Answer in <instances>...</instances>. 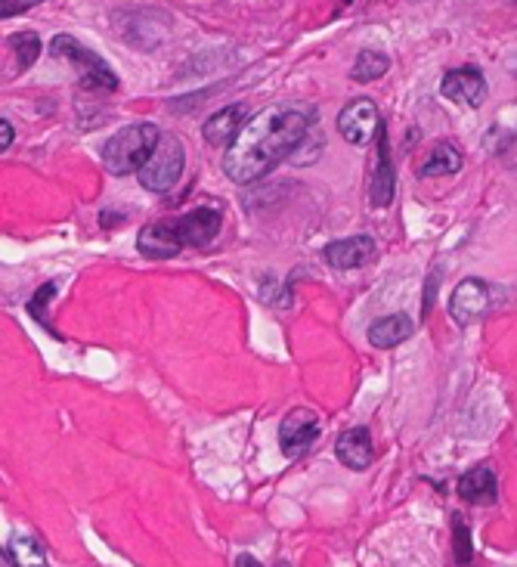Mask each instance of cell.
<instances>
[{"mask_svg":"<svg viewBox=\"0 0 517 567\" xmlns=\"http://www.w3.org/2000/svg\"><path fill=\"white\" fill-rule=\"evenodd\" d=\"M161 140V131L152 121H137L121 128L106 146H103V165L109 174L115 177H127V174H140L143 165L149 162V155L155 152Z\"/></svg>","mask_w":517,"mask_h":567,"instance_id":"3","label":"cell"},{"mask_svg":"<svg viewBox=\"0 0 517 567\" xmlns=\"http://www.w3.org/2000/svg\"><path fill=\"white\" fill-rule=\"evenodd\" d=\"M452 555H456L459 567H468L474 558V543H471V530L462 518L452 521Z\"/></svg>","mask_w":517,"mask_h":567,"instance_id":"20","label":"cell"},{"mask_svg":"<svg viewBox=\"0 0 517 567\" xmlns=\"http://www.w3.org/2000/svg\"><path fill=\"white\" fill-rule=\"evenodd\" d=\"M183 165H186V149H183L180 137L161 134L155 152L149 155V162L140 171V183L149 189V193H168L171 186H177Z\"/></svg>","mask_w":517,"mask_h":567,"instance_id":"5","label":"cell"},{"mask_svg":"<svg viewBox=\"0 0 517 567\" xmlns=\"http://www.w3.org/2000/svg\"><path fill=\"white\" fill-rule=\"evenodd\" d=\"M335 453L341 459L344 468L350 471H366L375 459V447H372V437L366 428H347L341 437H338V444H335Z\"/></svg>","mask_w":517,"mask_h":567,"instance_id":"13","label":"cell"},{"mask_svg":"<svg viewBox=\"0 0 517 567\" xmlns=\"http://www.w3.org/2000/svg\"><path fill=\"white\" fill-rule=\"evenodd\" d=\"M236 567H261V564H257L251 555H239V558H236Z\"/></svg>","mask_w":517,"mask_h":567,"instance_id":"25","label":"cell"},{"mask_svg":"<svg viewBox=\"0 0 517 567\" xmlns=\"http://www.w3.org/2000/svg\"><path fill=\"white\" fill-rule=\"evenodd\" d=\"M10 47H13V53H16V62H19L16 75L25 72L31 62L41 56V41H38L35 31H19V35H10Z\"/></svg>","mask_w":517,"mask_h":567,"instance_id":"19","label":"cell"},{"mask_svg":"<svg viewBox=\"0 0 517 567\" xmlns=\"http://www.w3.org/2000/svg\"><path fill=\"white\" fill-rule=\"evenodd\" d=\"M7 552L13 555L16 567H47V552L35 537H13Z\"/></svg>","mask_w":517,"mask_h":567,"instance_id":"18","label":"cell"},{"mask_svg":"<svg viewBox=\"0 0 517 567\" xmlns=\"http://www.w3.org/2000/svg\"><path fill=\"white\" fill-rule=\"evenodd\" d=\"M50 53L56 59H66L78 69L81 75V84L90 87V90H118V75L106 66L100 53L87 50L84 44H78L72 35H56L50 41Z\"/></svg>","mask_w":517,"mask_h":567,"instance_id":"4","label":"cell"},{"mask_svg":"<svg viewBox=\"0 0 517 567\" xmlns=\"http://www.w3.org/2000/svg\"><path fill=\"white\" fill-rule=\"evenodd\" d=\"M369 202L372 208H387L394 202V165H391V143H387V128H381L375 140V162L369 177Z\"/></svg>","mask_w":517,"mask_h":567,"instance_id":"10","label":"cell"},{"mask_svg":"<svg viewBox=\"0 0 517 567\" xmlns=\"http://www.w3.org/2000/svg\"><path fill=\"white\" fill-rule=\"evenodd\" d=\"M35 4H44V0H4V16H16Z\"/></svg>","mask_w":517,"mask_h":567,"instance_id":"23","label":"cell"},{"mask_svg":"<svg viewBox=\"0 0 517 567\" xmlns=\"http://www.w3.org/2000/svg\"><path fill=\"white\" fill-rule=\"evenodd\" d=\"M459 171H462V152L452 143H437L418 174H422L425 180H431V177H449V174H459Z\"/></svg>","mask_w":517,"mask_h":567,"instance_id":"16","label":"cell"},{"mask_svg":"<svg viewBox=\"0 0 517 567\" xmlns=\"http://www.w3.org/2000/svg\"><path fill=\"white\" fill-rule=\"evenodd\" d=\"M319 440V419L313 409H292L279 425V447L285 459H301Z\"/></svg>","mask_w":517,"mask_h":567,"instance_id":"7","label":"cell"},{"mask_svg":"<svg viewBox=\"0 0 517 567\" xmlns=\"http://www.w3.org/2000/svg\"><path fill=\"white\" fill-rule=\"evenodd\" d=\"M223 227L220 208H192L180 217L152 220L137 236V251L149 261H168L183 248H205Z\"/></svg>","mask_w":517,"mask_h":567,"instance_id":"2","label":"cell"},{"mask_svg":"<svg viewBox=\"0 0 517 567\" xmlns=\"http://www.w3.org/2000/svg\"><path fill=\"white\" fill-rule=\"evenodd\" d=\"M375 255V239L360 233V236H347V239H335L322 248V258H326L329 267L335 270H353L363 267L366 261H372Z\"/></svg>","mask_w":517,"mask_h":567,"instance_id":"11","label":"cell"},{"mask_svg":"<svg viewBox=\"0 0 517 567\" xmlns=\"http://www.w3.org/2000/svg\"><path fill=\"white\" fill-rule=\"evenodd\" d=\"M316 121L313 109H292V106H267L242 128V134L226 146L223 174L239 186L267 177L276 165L301 149L307 140L310 124Z\"/></svg>","mask_w":517,"mask_h":567,"instance_id":"1","label":"cell"},{"mask_svg":"<svg viewBox=\"0 0 517 567\" xmlns=\"http://www.w3.org/2000/svg\"><path fill=\"white\" fill-rule=\"evenodd\" d=\"M456 490L465 502H471V506H493L499 499V481L493 475V468H487V465H477V468L465 471Z\"/></svg>","mask_w":517,"mask_h":567,"instance_id":"14","label":"cell"},{"mask_svg":"<svg viewBox=\"0 0 517 567\" xmlns=\"http://www.w3.org/2000/svg\"><path fill=\"white\" fill-rule=\"evenodd\" d=\"M387 69H391V59H387L384 53H378V50H360L357 62H353V69H350V78L360 81V84H369V81L384 78Z\"/></svg>","mask_w":517,"mask_h":567,"instance_id":"17","label":"cell"},{"mask_svg":"<svg viewBox=\"0 0 517 567\" xmlns=\"http://www.w3.org/2000/svg\"><path fill=\"white\" fill-rule=\"evenodd\" d=\"M440 90L446 100L477 109V106H483V100H487V78H483V72L477 66L449 69L440 81Z\"/></svg>","mask_w":517,"mask_h":567,"instance_id":"9","label":"cell"},{"mask_svg":"<svg viewBox=\"0 0 517 567\" xmlns=\"http://www.w3.org/2000/svg\"><path fill=\"white\" fill-rule=\"evenodd\" d=\"M56 295V282H47V286L31 298V304H28V310H31V317H35L38 323H44L47 326V320H44V304H47V298H53ZM50 329V326H47Z\"/></svg>","mask_w":517,"mask_h":567,"instance_id":"21","label":"cell"},{"mask_svg":"<svg viewBox=\"0 0 517 567\" xmlns=\"http://www.w3.org/2000/svg\"><path fill=\"white\" fill-rule=\"evenodd\" d=\"M245 124H248V109H245V103H236V106H226V109L214 112L205 121L202 134L211 146H233V140L242 134Z\"/></svg>","mask_w":517,"mask_h":567,"instance_id":"12","label":"cell"},{"mask_svg":"<svg viewBox=\"0 0 517 567\" xmlns=\"http://www.w3.org/2000/svg\"><path fill=\"white\" fill-rule=\"evenodd\" d=\"M487 310H490V286L483 279H474V276L462 279L449 298V313L459 326H471V323L483 320L487 317Z\"/></svg>","mask_w":517,"mask_h":567,"instance_id":"8","label":"cell"},{"mask_svg":"<svg viewBox=\"0 0 517 567\" xmlns=\"http://www.w3.org/2000/svg\"><path fill=\"white\" fill-rule=\"evenodd\" d=\"M415 332V323L409 320V313H391V317H381L369 326V344L378 351H391L397 344L409 341Z\"/></svg>","mask_w":517,"mask_h":567,"instance_id":"15","label":"cell"},{"mask_svg":"<svg viewBox=\"0 0 517 567\" xmlns=\"http://www.w3.org/2000/svg\"><path fill=\"white\" fill-rule=\"evenodd\" d=\"M384 128L381 121V112H378V103L369 100V97H357L350 100L341 115H338V134L350 143V146H369L372 140H378Z\"/></svg>","mask_w":517,"mask_h":567,"instance_id":"6","label":"cell"},{"mask_svg":"<svg viewBox=\"0 0 517 567\" xmlns=\"http://www.w3.org/2000/svg\"><path fill=\"white\" fill-rule=\"evenodd\" d=\"M437 282H440V273H431L428 282H425V304H422V307H425V310H422L425 320H428V313H431V301L437 298Z\"/></svg>","mask_w":517,"mask_h":567,"instance_id":"22","label":"cell"},{"mask_svg":"<svg viewBox=\"0 0 517 567\" xmlns=\"http://www.w3.org/2000/svg\"><path fill=\"white\" fill-rule=\"evenodd\" d=\"M0 134H4V137H0V149H10V143H13V128H10V121L4 118V121H0Z\"/></svg>","mask_w":517,"mask_h":567,"instance_id":"24","label":"cell"}]
</instances>
